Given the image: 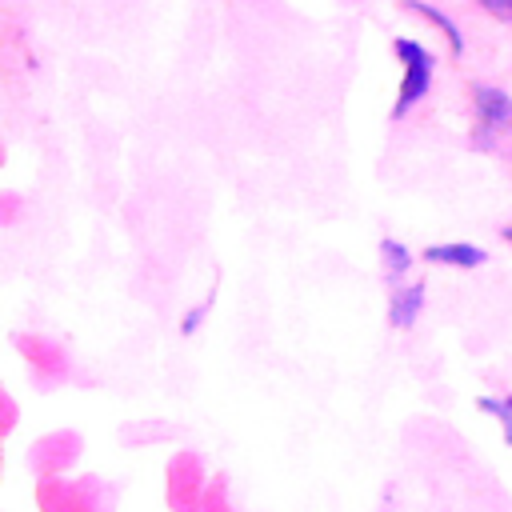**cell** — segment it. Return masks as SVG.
I'll return each instance as SVG.
<instances>
[{
  "label": "cell",
  "instance_id": "cell-2",
  "mask_svg": "<svg viewBox=\"0 0 512 512\" xmlns=\"http://www.w3.org/2000/svg\"><path fill=\"white\" fill-rule=\"evenodd\" d=\"M476 104V148L496 152V136L512 140V96L492 84H472Z\"/></svg>",
  "mask_w": 512,
  "mask_h": 512
},
{
  "label": "cell",
  "instance_id": "cell-1",
  "mask_svg": "<svg viewBox=\"0 0 512 512\" xmlns=\"http://www.w3.org/2000/svg\"><path fill=\"white\" fill-rule=\"evenodd\" d=\"M392 52H396V60L404 64L400 92H396V104H392V120H400V116H408V112L428 96L436 56H432L420 40H412V36H396V40H392Z\"/></svg>",
  "mask_w": 512,
  "mask_h": 512
},
{
  "label": "cell",
  "instance_id": "cell-7",
  "mask_svg": "<svg viewBox=\"0 0 512 512\" xmlns=\"http://www.w3.org/2000/svg\"><path fill=\"white\" fill-rule=\"evenodd\" d=\"M476 408L500 420V432H504V444L512 448V392H508V396H480V400H476Z\"/></svg>",
  "mask_w": 512,
  "mask_h": 512
},
{
  "label": "cell",
  "instance_id": "cell-9",
  "mask_svg": "<svg viewBox=\"0 0 512 512\" xmlns=\"http://www.w3.org/2000/svg\"><path fill=\"white\" fill-rule=\"evenodd\" d=\"M204 308H208V304H204ZM204 308H196V312H188V316H184V324H180V332H192V328L200 324V316H204Z\"/></svg>",
  "mask_w": 512,
  "mask_h": 512
},
{
  "label": "cell",
  "instance_id": "cell-8",
  "mask_svg": "<svg viewBox=\"0 0 512 512\" xmlns=\"http://www.w3.org/2000/svg\"><path fill=\"white\" fill-rule=\"evenodd\" d=\"M480 8L488 16H496L500 24H512V0H480Z\"/></svg>",
  "mask_w": 512,
  "mask_h": 512
},
{
  "label": "cell",
  "instance_id": "cell-10",
  "mask_svg": "<svg viewBox=\"0 0 512 512\" xmlns=\"http://www.w3.org/2000/svg\"><path fill=\"white\" fill-rule=\"evenodd\" d=\"M504 240H508V244H512V228H504Z\"/></svg>",
  "mask_w": 512,
  "mask_h": 512
},
{
  "label": "cell",
  "instance_id": "cell-3",
  "mask_svg": "<svg viewBox=\"0 0 512 512\" xmlns=\"http://www.w3.org/2000/svg\"><path fill=\"white\" fill-rule=\"evenodd\" d=\"M420 260H424V264H448V268H480V264L488 260V252L476 248V244L452 240V244H428V248L420 252Z\"/></svg>",
  "mask_w": 512,
  "mask_h": 512
},
{
  "label": "cell",
  "instance_id": "cell-5",
  "mask_svg": "<svg viewBox=\"0 0 512 512\" xmlns=\"http://www.w3.org/2000/svg\"><path fill=\"white\" fill-rule=\"evenodd\" d=\"M404 8H408V12H416V16H424L432 28H440V36L448 40V48H452L456 56L464 52V36H460V28H456V20H452V16H444L440 8H432V4H424V0H404Z\"/></svg>",
  "mask_w": 512,
  "mask_h": 512
},
{
  "label": "cell",
  "instance_id": "cell-6",
  "mask_svg": "<svg viewBox=\"0 0 512 512\" xmlns=\"http://www.w3.org/2000/svg\"><path fill=\"white\" fill-rule=\"evenodd\" d=\"M380 268H384V280H400V276L412 268V252H408L400 240L384 236V240H380Z\"/></svg>",
  "mask_w": 512,
  "mask_h": 512
},
{
  "label": "cell",
  "instance_id": "cell-4",
  "mask_svg": "<svg viewBox=\"0 0 512 512\" xmlns=\"http://www.w3.org/2000/svg\"><path fill=\"white\" fill-rule=\"evenodd\" d=\"M420 312H424V280L400 284V288L388 296V320H392V328H412Z\"/></svg>",
  "mask_w": 512,
  "mask_h": 512
}]
</instances>
